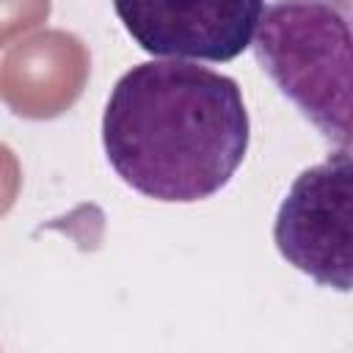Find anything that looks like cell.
<instances>
[{
    "label": "cell",
    "mask_w": 353,
    "mask_h": 353,
    "mask_svg": "<svg viewBox=\"0 0 353 353\" xmlns=\"http://www.w3.org/2000/svg\"><path fill=\"white\" fill-rule=\"evenodd\" d=\"M251 121L240 85L188 61H146L119 77L102 116L110 168L154 201H204L243 165Z\"/></svg>",
    "instance_id": "1"
},
{
    "label": "cell",
    "mask_w": 353,
    "mask_h": 353,
    "mask_svg": "<svg viewBox=\"0 0 353 353\" xmlns=\"http://www.w3.org/2000/svg\"><path fill=\"white\" fill-rule=\"evenodd\" d=\"M350 0H276L254 30V55L301 116L350 149Z\"/></svg>",
    "instance_id": "2"
},
{
    "label": "cell",
    "mask_w": 353,
    "mask_h": 353,
    "mask_svg": "<svg viewBox=\"0 0 353 353\" xmlns=\"http://www.w3.org/2000/svg\"><path fill=\"white\" fill-rule=\"evenodd\" d=\"M113 11L154 58L226 63L251 47L265 0H113Z\"/></svg>",
    "instance_id": "4"
},
{
    "label": "cell",
    "mask_w": 353,
    "mask_h": 353,
    "mask_svg": "<svg viewBox=\"0 0 353 353\" xmlns=\"http://www.w3.org/2000/svg\"><path fill=\"white\" fill-rule=\"evenodd\" d=\"M273 240L279 254L320 287L350 290L353 273V176L350 149L301 171L287 190Z\"/></svg>",
    "instance_id": "3"
}]
</instances>
